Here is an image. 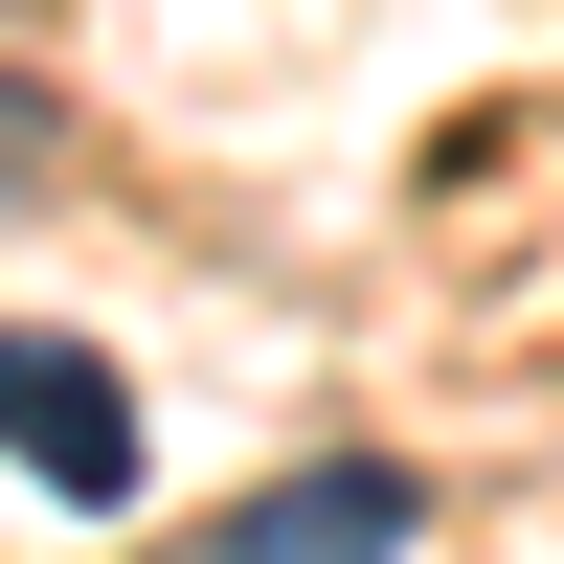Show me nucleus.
I'll list each match as a JSON object with an SVG mask.
<instances>
[{
    "label": "nucleus",
    "instance_id": "obj_1",
    "mask_svg": "<svg viewBox=\"0 0 564 564\" xmlns=\"http://www.w3.org/2000/svg\"><path fill=\"white\" fill-rule=\"evenodd\" d=\"M0 475L68 497V520H113V497H135V384H113L90 339H45V316L0 339Z\"/></svg>",
    "mask_w": 564,
    "mask_h": 564
},
{
    "label": "nucleus",
    "instance_id": "obj_2",
    "mask_svg": "<svg viewBox=\"0 0 564 564\" xmlns=\"http://www.w3.org/2000/svg\"><path fill=\"white\" fill-rule=\"evenodd\" d=\"M406 542H430V497H406L384 452H294V475H271L204 564H406Z\"/></svg>",
    "mask_w": 564,
    "mask_h": 564
},
{
    "label": "nucleus",
    "instance_id": "obj_3",
    "mask_svg": "<svg viewBox=\"0 0 564 564\" xmlns=\"http://www.w3.org/2000/svg\"><path fill=\"white\" fill-rule=\"evenodd\" d=\"M45 159H68V113H45V90H23V68H0V204H23V181H45Z\"/></svg>",
    "mask_w": 564,
    "mask_h": 564
}]
</instances>
